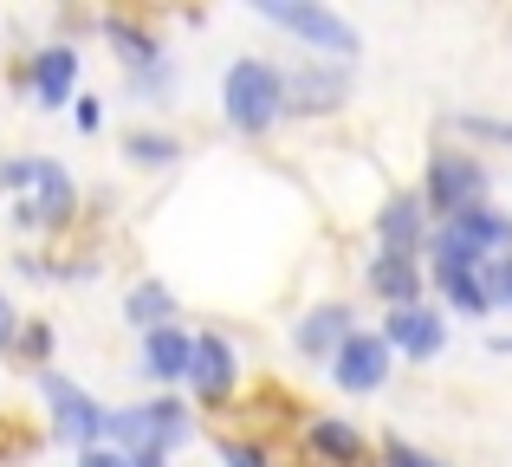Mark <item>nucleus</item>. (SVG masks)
Instances as JSON below:
<instances>
[{
    "label": "nucleus",
    "instance_id": "nucleus-1",
    "mask_svg": "<svg viewBox=\"0 0 512 467\" xmlns=\"http://www.w3.org/2000/svg\"><path fill=\"white\" fill-rule=\"evenodd\" d=\"M195 435L182 396H150L130 409H104V442H117V455H175Z\"/></svg>",
    "mask_w": 512,
    "mask_h": 467
},
{
    "label": "nucleus",
    "instance_id": "nucleus-2",
    "mask_svg": "<svg viewBox=\"0 0 512 467\" xmlns=\"http://www.w3.org/2000/svg\"><path fill=\"white\" fill-rule=\"evenodd\" d=\"M221 111L240 137H266V130L286 117V85H279V65L266 59H234L221 78Z\"/></svg>",
    "mask_w": 512,
    "mask_h": 467
},
{
    "label": "nucleus",
    "instance_id": "nucleus-3",
    "mask_svg": "<svg viewBox=\"0 0 512 467\" xmlns=\"http://www.w3.org/2000/svg\"><path fill=\"white\" fill-rule=\"evenodd\" d=\"M33 383H39V396H46V416H52V442H65V448H104V403L85 390V383H72L65 370H33Z\"/></svg>",
    "mask_w": 512,
    "mask_h": 467
},
{
    "label": "nucleus",
    "instance_id": "nucleus-4",
    "mask_svg": "<svg viewBox=\"0 0 512 467\" xmlns=\"http://www.w3.org/2000/svg\"><path fill=\"white\" fill-rule=\"evenodd\" d=\"M253 13H260V20H273V26H286V33H292V39H305L312 52H325L331 65L357 59V46H363L357 26H350L344 13L318 7V0H253Z\"/></svg>",
    "mask_w": 512,
    "mask_h": 467
},
{
    "label": "nucleus",
    "instance_id": "nucleus-5",
    "mask_svg": "<svg viewBox=\"0 0 512 467\" xmlns=\"http://www.w3.org/2000/svg\"><path fill=\"white\" fill-rule=\"evenodd\" d=\"M422 208L428 215H461V208H480L493 195V169L480 163V156H467V150H441V156H428V176H422Z\"/></svg>",
    "mask_w": 512,
    "mask_h": 467
},
{
    "label": "nucleus",
    "instance_id": "nucleus-6",
    "mask_svg": "<svg viewBox=\"0 0 512 467\" xmlns=\"http://www.w3.org/2000/svg\"><path fill=\"white\" fill-rule=\"evenodd\" d=\"M188 390H195V403H208V409H221L227 396H234V383H240V351H234V338L227 331H195L188 338Z\"/></svg>",
    "mask_w": 512,
    "mask_h": 467
},
{
    "label": "nucleus",
    "instance_id": "nucleus-7",
    "mask_svg": "<svg viewBox=\"0 0 512 467\" xmlns=\"http://www.w3.org/2000/svg\"><path fill=\"white\" fill-rule=\"evenodd\" d=\"M376 338L389 344V357H409V364H435L441 351H448V318L435 312V305H396V312L383 318V331H376Z\"/></svg>",
    "mask_w": 512,
    "mask_h": 467
},
{
    "label": "nucleus",
    "instance_id": "nucleus-8",
    "mask_svg": "<svg viewBox=\"0 0 512 467\" xmlns=\"http://www.w3.org/2000/svg\"><path fill=\"white\" fill-rule=\"evenodd\" d=\"M389 364H396V357H389V344L376 338V331L357 325L338 351H331V383H338L344 396H376L389 383Z\"/></svg>",
    "mask_w": 512,
    "mask_h": 467
},
{
    "label": "nucleus",
    "instance_id": "nucleus-9",
    "mask_svg": "<svg viewBox=\"0 0 512 467\" xmlns=\"http://www.w3.org/2000/svg\"><path fill=\"white\" fill-rule=\"evenodd\" d=\"M279 85H286V111H299V117H331L350 98V72L331 59L292 65V72H279Z\"/></svg>",
    "mask_w": 512,
    "mask_h": 467
},
{
    "label": "nucleus",
    "instance_id": "nucleus-10",
    "mask_svg": "<svg viewBox=\"0 0 512 467\" xmlns=\"http://www.w3.org/2000/svg\"><path fill=\"white\" fill-rule=\"evenodd\" d=\"M78 182L65 176V163H52V156H33V182H26V215H33V228L59 234L78 221Z\"/></svg>",
    "mask_w": 512,
    "mask_h": 467
},
{
    "label": "nucleus",
    "instance_id": "nucleus-11",
    "mask_svg": "<svg viewBox=\"0 0 512 467\" xmlns=\"http://www.w3.org/2000/svg\"><path fill=\"white\" fill-rule=\"evenodd\" d=\"M78 91V46L72 39H46L39 52H26V98L39 111H59Z\"/></svg>",
    "mask_w": 512,
    "mask_h": 467
},
{
    "label": "nucleus",
    "instance_id": "nucleus-12",
    "mask_svg": "<svg viewBox=\"0 0 512 467\" xmlns=\"http://www.w3.org/2000/svg\"><path fill=\"white\" fill-rule=\"evenodd\" d=\"M422 240H428V208H422L415 189L389 195V202L376 208V253H402V260H415Z\"/></svg>",
    "mask_w": 512,
    "mask_h": 467
},
{
    "label": "nucleus",
    "instance_id": "nucleus-13",
    "mask_svg": "<svg viewBox=\"0 0 512 467\" xmlns=\"http://www.w3.org/2000/svg\"><path fill=\"white\" fill-rule=\"evenodd\" d=\"M441 234L461 240V247H474L480 260H500V253H512V215H506V208H493V202L448 215V221H441Z\"/></svg>",
    "mask_w": 512,
    "mask_h": 467
},
{
    "label": "nucleus",
    "instance_id": "nucleus-14",
    "mask_svg": "<svg viewBox=\"0 0 512 467\" xmlns=\"http://www.w3.org/2000/svg\"><path fill=\"white\" fill-rule=\"evenodd\" d=\"M350 331H357V312H350V305H338V299H331V305H312V312L292 325V351L312 357V364H331V351H338Z\"/></svg>",
    "mask_w": 512,
    "mask_h": 467
},
{
    "label": "nucleus",
    "instance_id": "nucleus-15",
    "mask_svg": "<svg viewBox=\"0 0 512 467\" xmlns=\"http://www.w3.org/2000/svg\"><path fill=\"white\" fill-rule=\"evenodd\" d=\"M305 448H312L325 467H370V442H363L357 422H338V416H312L305 422Z\"/></svg>",
    "mask_w": 512,
    "mask_h": 467
},
{
    "label": "nucleus",
    "instance_id": "nucleus-16",
    "mask_svg": "<svg viewBox=\"0 0 512 467\" xmlns=\"http://www.w3.org/2000/svg\"><path fill=\"white\" fill-rule=\"evenodd\" d=\"M363 279H370V292L389 305V312H396V305H422V286H428L422 266L402 260V253H376V260L363 266Z\"/></svg>",
    "mask_w": 512,
    "mask_h": 467
},
{
    "label": "nucleus",
    "instance_id": "nucleus-17",
    "mask_svg": "<svg viewBox=\"0 0 512 467\" xmlns=\"http://www.w3.org/2000/svg\"><path fill=\"white\" fill-rule=\"evenodd\" d=\"M137 370L150 383H182L188 377V331L182 325H163V331H143V357H137Z\"/></svg>",
    "mask_w": 512,
    "mask_h": 467
},
{
    "label": "nucleus",
    "instance_id": "nucleus-18",
    "mask_svg": "<svg viewBox=\"0 0 512 467\" xmlns=\"http://www.w3.org/2000/svg\"><path fill=\"white\" fill-rule=\"evenodd\" d=\"M98 33L117 46V59H124L130 72H137V65H150V59H163V39H156L150 26L137 20V13H104V20H98Z\"/></svg>",
    "mask_w": 512,
    "mask_h": 467
},
{
    "label": "nucleus",
    "instance_id": "nucleus-19",
    "mask_svg": "<svg viewBox=\"0 0 512 467\" xmlns=\"http://www.w3.org/2000/svg\"><path fill=\"white\" fill-rule=\"evenodd\" d=\"M124 318L137 331H163V325H175V292L163 286V279H137V286L124 292Z\"/></svg>",
    "mask_w": 512,
    "mask_h": 467
},
{
    "label": "nucleus",
    "instance_id": "nucleus-20",
    "mask_svg": "<svg viewBox=\"0 0 512 467\" xmlns=\"http://www.w3.org/2000/svg\"><path fill=\"white\" fill-rule=\"evenodd\" d=\"M422 279H435V292L454 305L461 318H487L493 312V299H487V286H480V273H441V266H428Z\"/></svg>",
    "mask_w": 512,
    "mask_h": 467
},
{
    "label": "nucleus",
    "instance_id": "nucleus-21",
    "mask_svg": "<svg viewBox=\"0 0 512 467\" xmlns=\"http://www.w3.org/2000/svg\"><path fill=\"white\" fill-rule=\"evenodd\" d=\"M124 156H130V163H137V169H169L175 163V156H182V137H169V130H130V137H124Z\"/></svg>",
    "mask_w": 512,
    "mask_h": 467
},
{
    "label": "nucleus",
    "instance_id": "nucleus-22",
    "mask_svg": "<svg viewBox=\"0 0 512 467\" xmlns=\"http://www.w3.org/2000/svg\"><path fill=\"white\" fill-rule=\"evenodd\" d=\"M169 91H175V59H169V52L130 72V98H143V104H163Z\"/></svg>",
    "mask_w": 512,
    "mask_h": 467
},
{
    "label": "nucleus",
    "instance_id": "nucleus-23",
    "mask_svg": "<svg viewBox=\"0 0 512 467\" xmlns=\"http://www.w3.org/2000/svg\"><path fill=\"white\" fill-rule=\"evenodd\" d=\"M46 442V435L33 429V422H20V416H0V467H20L33 448Z\"/></svg>",
    "mask_w": 512,
    "mask_h": 467
},
{
    "label": "nucleus",
    "instance_id": "nucleus-24",
    "mask_svg": "<svg viewBox=\"0 0 512 467\" xmlns=\"http://www.w3.org/2000/svg\"><path fill=\"white\" fill-rule=\"evenodd\" d=\"M13 351H20V357H26L33 370H46V357H52V325H46V318H33V325H20V331H13Z\"/></svg>",
    "mask_w": 512,
    "mask_h": 467
},
{
    "label": "nucleus",
    "instance_id": "nucleus-25",
    "mask_svg": "<svg viewBox=\"0 0 512 467\" xmlns=\"http://www.w3.org/2000/svg\"><path fill=\"white\" fill-rule=\"evenodd\" d=\"M454 130H461V137H480V143H506V150H512V124H506V117L461 111V117H454Z\"/></svg>",
    "mask_w": 512,
    "mask_h": 467
},
{
    "label": "nucleus",
    "instance_id": "nucleus-26",
    "mask_svg": "<svg viewBox=\"0 0 512 467\" xmlns=\"http://www.w3.org/2000/svg\"><path fill=\"white\" fill-rule=\"evenodd\" d=\"M221 461L227 467H273L266 442H240V435H221Z\"/></svg>",
    "mask_w": 512,
    "mask_h": 467
},
{
    "label": "nucleus",
    "instance_id": "nucleus-27",
    "mask_svg": "<svg viewBox=\"0 0 512 467\" xmlns=\"http://www.w3.org/2000/svg\"><path fill=\"white\" fill-rule=\"evenodd\" d=\"M480 286H487V299H493V305H506V312H512V253H500V260H487Z\"/></svg>",
    "mask_w": 512,
    "mask_h": 467
},
{
    "label": "nucleus",
    "instance_id": "nucleus-28",
    "mask_svg": "<svg viewBox=\"0 0 512 467\" xmlns=\"http://www.w3.org/2000/svg\"><path fill=\"white\" fill-rule=\"evenodd\" d=\"M383 467H448V461H435V455H422V448H409L402 435H389V442H383Z\"/></svg>",
    "mask_w": 512,
    "mask_h": 467
},
{
    "label": "nucleus",
    "instance_id": "nucleus-29",
    "mask_svg": "<svg viewBox=\"0 0 512 467\" xmlns=\"http://www.w3.org/2000/svg\"><path fill=\"white\" fill-rule=\"evenodd\" d=\"M72 124L85 130V137H98V130H104V104L98 98H72Z\"/></svg>",
    "mask_w": 512,
    "mask_h": 467
},
{
    "label": "nucleus",
    "instance_id": "nucleus-30",
    "mask_svg": "<svg viewBox=\"0 0 512 467\" xmlns=\"http://www.w3.org/2000/svg\"><path fill=\"white\" fill-rule=\"evenodd\" d=\"M33 182V156H7L0 163V189H26Z\"/></svg>",
    "mask_w": 512,
    "mask_h": 467
},
{
    "label": "nucleus",
    "instance_id": "nucleus-31",
    "mask_svg": "<svg viewBox=\"0 0 512 467\" xmlns=\"http://www.w3.org/2000/svg\"><path fill=\"white\" fill-rule=\"evenodd\" d=\"M13 331H20V312H13V299L0 292V351H13Z\"/></svg>",
    "mask_w": 512,
    "mask_h": 467
},
{
    "label": "nucleus",
    "instance_id": "nucleus-32",
    "mask_svg": "<svg viewBox=\"0 0 512 467\" xmlns=\"http://www.w3.org/2000/svg\"><path fill=\"white\" fill-rule=\"evenodd\" d=\"M78 467H124V455H117V448H85Z\"/></svg>",
    "mask_w": 512,
    "mask_h": 467
},
{
    "label": "nucleus",
    "instance_id": "nucleus-33",
    "mask_svg": "<svg viewBox=\"0 0 512 467\" xmlns=\"http://www.w3.org/2000/svg\"><path fill=\"white\" fill-rule=\"evenodd\" d=\"M124 467H169V455H124Z\"/></svg>",
    "mask_w": 512,
    "mask_h": 467
}]
</instances>
